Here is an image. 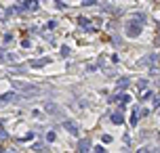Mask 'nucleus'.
<instances>
[{"label": "nucleus", "instance_id": "obj_5", "mask_svg": "<svg viewBox=\"0 0 160 153\" xmlns=\"http://www.w3.org/2000/svg\"><path fill=\"white\" fill-rule=\"evenodd\" d=\"M44 65H48V59H34V61H30V67H34V69H40V67H44Z\"/></svg>", "mask_w": 160, "mask_h": 153}, {"label": "nucleus", "instance_id": "obj_7", "mask_svg": "<svg viewBox=\"0 0 160 153\" xmlns=\"http://www.w3.org/2000/svg\"><path fill=\"white\" fill-rule=\"evenodd\" d=\"M122 122H124V118H122V113H120V111H116L114 116H112V124H116V126H120Z\"/></svg>", "mask_w": 160, "mask_h": 153}, {"label": "nucleus", "instance_id": "obj_4", "mask_svg": "<svg viewBox=\"0 0 160 153\" xmlns=\"http://www.w3.org/2000/svg\"><path fill=\"white\" fill-rule=\"evenodd\" d=\"M63 128L68 130L72 136H78V126H76L74 122H69V120H63Z\"/></svg>", "mask_w": 160, "mask_h": 153}, {"label": "nucleus", "instance_id": "obj_12", "mask_svg": "<svg viewBox=\"0 0 160 153\" xmlns=\"http://www.w3.org/2000/svg\"><path fill=\"white\" fill-rule=\"evenodd\" d=\"M55 139H57V134H55V132L51 130V132L46 134V141H48V143H53V141H55Z\"/></svg>", "mask_w": 160, "mask_h": 153}, {"label": "nucleus", "instance_id": "obj_15", "mask_svg": "<svg viewBox=\"0 0 160 153\" xmlns=\"http://www.w3.org/2000/svg\"><path fill=\"white\" fill-rule=\"evenodd\" d=\"M137 84H139V88L143 90V88H148V84H149V82H148V80H139Z\"/></svg>", "mask_w": 160, "mask_h": 153}, {"label": "nucleus", "instance_id": "obj_2", "mask_svg": "<svg viewBox=\"0 0 160 153\" xmlns=\"http://www.w3.org/2000/svg\"><path fill=\"white\" fill-rule=\"evenodd\" d=\"M13 86L17 88V90H21L23 94H38V88L32 86V84H21V82H13Z\"/></svg>", "mask_w": 160, "mask_h": 153}, {"label": "nucleus", "instance_id": "obj_18", "mask_svg": "<svg viewBox=\"0 0 160 153\" xmlns=\"http://www.w3.org/2000/svg\"><path fill=\"white\" fill-rule=\"evenodd\" d=\"M82 4H86V6H91V4H97V0H82Z\"/></svg>", "mask_w": 160, "mask_h": 153}, {"label": "nucleus", "instance_id": "obj_6", "mask_svg": "<svg viewBox=\"0 0 160 153\" xmlns=\"http://www.w3.org/2000/svg\"><path fill=\"white\" fill-rule=\"evenodd\" d=\"M21 6H23V11H25V9H27V11H36V9H38V0H25Z\"/></svg>", "mask_w": 160, "mask_h": 153}, {"label": "nucleus", "instance_id": "obj_22", "mask_svg": "<svg viewBox=\"0 0 160 153\" xmlns=\"http://www.w3.org/2000/svg\"><path fill=\"white\" fill-rule=\"evenodd\" d=\"M0 149H2V147H0Z\"/></svg>", "mask_w": 160, "mask_h": 153}, {"label": "nucleus", "instance_id": "obj_3", "mask_svg": "<svg viewBox=\"0 0 160 153\" xmlns=\"http://www.w3.org/2000/svg\"><path fill=\"white\" fill-rule=\"evenodd\" d=\"M19 99H21V94L4 92V94H0V105H2V103H13V101H19Z\"/></svg>", "mask_w": 160, "mask_h": 153}, {"label": "nucleus", "instance_id": "obj_20", "mask_svg": "<svg viewBox=\"0 0 160 153\" xmlns=\"http://www.w3.org/2000/svg\"><path fill=\"white\" fill-rule=\"evenodd\" d=\"M4 42H6V44H9V42H13V36L6 34V36H4Z\"/></svg>", "mask_w": 160, "mask_h": 153}, {"label": "nucleus", "instance_id": "obj_1", "mask_svg": "<svg viewBox=\"0 0 160 153\" xmlns=\"http://www.w3.org/2000/svg\"><path fill=\"white\" fill-rule=\"evenodd\" d=\"M143 25H145V15H143V13H135V15L126 21V36L137 38V36L141 34V29H143Z\"/></svg>", "mask_w": 160, "mask_h": 153}, {"label": "nucleus", "instance_id": "obj_10", "mask_svg": "<svg viewBox=\"0 0 160 153\" xmlns=\"http://www.w3.org/2000/svg\"><path fill=\"white\" fill-rule=\"evenodd\" d=\"M44 109L48 111V113H59L57 105H53V103H44Z\"/></svg>", "mask_w": 160, "mask_h": 153}, {"label": "nucleus", "instance_id": "obj_9", "mask_svg": "<svg viewBox=\"0 0 160 153\" xmlns=\"http://www.w3.org/2000/svg\"><path fill=\"white\" fill-rule=\"evenodd\" d=\"M137 124H139V109L135 107L133 109V116H131V126H137Z\"/></svg>", "mask_w": 160, "mask_h": 153}, {"label": "nucleus", "instance_id": "obj_8", "mask_svg": "<svg viewBox=\"0 0 160 153\" xmlns=\"http://www.w3.org/2000/svg\"><path fill=\"white\" fill-rule=\"evenodd\" d=\"M89 145H91V141H89V139H82V141L78 143V151H86V149H89Z\"/></svg>", "mask_w": 160, "mask_h": 153}, {"label": "nucleus", "instance_id": "obj_11", "mask_svg": "<svg viewBox=\"0 0 160 153\" xmlns=\"http://www.w3.org/2000/svg\"><path fill=\"white\" fill-rule=\"evenodd\" d=\"M128 84H131V80H128V78H120V80H118V88L122 90V88H126Z\"/></svg>", "mask_w": 160, "mask_h": 153}, {"label": "nucleus", "instance_id": "obj_13", "mask_svg": "<svg viewBox=\"0 0 160 153\" xmlns=\"http://www.w3.org/2000/svg\"><path fill=\"white\" fill-rule=\"evenodd\" d=\"M36 134L34 132H27V134H25V136H21V141H32V139H34Z\"/></svg>", "mask_w": 160, "mask_h": 153}, {"label": "nucleus", "instance_id": "obj_17", "mask_svg": "<svg viewBox=\"0 0 160 153\" xmlns=\"http://www.w3.org/2000/svg\"><path fill=\"white\" fill-rule=\"evenodd\" d=\"M101 141H103V143H112V136H110V134H103Z\"/></svg>", "mask_w": 160, "mask_h": 153}, {"label": "nucleus", "instance_id": "obj_19", "mask_svg": "<svg viewBox=\"0 0 160 153\" xmlns=\"http://www.w3.org/2000/svg\"><path fill=\"white\" fill-rule=\"evenodd\" d=\"M21 46H23V48H30V46H32V42H30V40H23Z\"/></svg>", "mask_w": 160, "mask_h": 153}, {"label": "nucleus", "instance_id": "obj_16", "mask_svg": "<svg viewBox=\"0 0 160 153\" xmlns=\"http://www.w3.org/2000/svg\"><path fill=\"white\" fill-rule=\"evenodd\" d=\"M55 6H57V9H65L68 4H65V2H61V0H55Z\"/></svg>", "mask_w": 160, "mask_h": 153}, {"label": "nucleus", "instance_id": "obj_21", "mask_svg": "<svg viewBox=\"0 0 160 153\" xmlns=\"http://www.w3.org/2000/svg\"><path fill=\"white\" fill-rule=\"evenodd\" d=\"M154 107H160V96H156V99H154Z\"/></svg>", "mask_w": 160, "mask_h": 153}, {"label": "nucleus", "instance_id": "obj_14", "mask_svg": "<svg viewBox=\"0 0 160 153\" xmlns=\"http://www.w3.org/2000/svg\"><path fill=\"white\" fill-rule=\"evenodd\" d=\"M69 55V48L68 46H61V57H63V59H65V57H68Z\"/></svg>", "mask_w": 160, "mask_h": 153}]
</instances>
